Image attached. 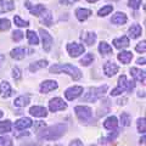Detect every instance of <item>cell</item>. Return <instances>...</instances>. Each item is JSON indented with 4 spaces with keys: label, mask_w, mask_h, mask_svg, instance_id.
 <instances>
[{
    "label": "cell",
    "mask_w": 146,
    "mask_h": 146,
    "mask_svg": "<svg viewBox=\"0 0 146 146\" xmlns=\"http://www.w3.org/2000/svg\"><path fill=\"white\" fill-rule=\"evenodd\" d=\"M67 131V124L66 123H57V124H54L51 127H48L45 129L40 130L38 134V139L39 140H57L60 139L61 136H63Z\"/></svg>",
    "instance_id": "1"
},
{
    "label": "cell",
    "mask_w": 146,
    "mask_h": 146,
    "mask_svg": "<svg viewBox=\"0 0 146 146\" xmlns=\"http://www.w3.org/2000/svg\"><path fill=\"white\" fill-rule=\"evenodd\" d=\"M50 73H67V74H70L71 77L74 80H79L82 78V72L78 70L77 67L72 66V65H54L52 67H50Z\"/></svg>",
    "instance_id": "2"
},
{
    "label": "cell",
    "mask_w": 146,
    "mask_h": 146,
    "mask_svg": "<svg viewBox=\"0 0 146 146\" xmlns=\"http://www.w3.org/2000/svg\"><path fill=\"white\" fill-rule=\"evenodd\" d=\"M107 89H108V85H106V84L102 86H99V88H90L88 90V93H85V95L83 96V101H86V102L98 101L99 99H101L105 95Z\"/></svg>",
    "instance_id": "3"
},
{
    "label": "cell",
    "mask_w": 146,
    "mask_h": 146,
    "mask_svg": "<svg viewBox=\"0 0 146 146\" xmlns=\"http://www.w3.org/2000/svg\"><path fill=\"white\" fill-rule=\"evenodd\" d=\"M74 112H76L77 117L79 118V121H82V122H88L91 119V117H93V110L89 106H76Z\"/></svg>",
    "instance_id": "4"
},
{
    "label": "cell",
    "mask_w": 146,
    "mask_h": 146,
    "mask_svg": "<svg viewBox=\"0 0 146 146\" xmlns=\"http://www.w3.org/2000/svg\"><path fill=\"white\" fill-rule=\"evenodd\" d=\"M66 108H67V104L61 98H54L49 102V110L51 112L62 111V110H66Z\"/></svg>",
    "instance_id": "5"
},
{
    "label": "cell",
    "mask_w": 146,
    "mask_h": 146,
    "mask_svg": "<svg viewBox=\"0 0 146 146\" xmlns=\"http://www.w3.org/2000/svg\"><path fill=\"white\" fill-rule=\"evenodd\" d=\"M67 51H68V54H70V56L78 57L79 55L84 54L85 48H84V45L78 44V43H70L67 45Z\"/></svg>",
    "instance_id": "6"
},
{
    "label": "cell",
    "mask_w": 146,
    "mask_h": 146,
    "mask_svg": "<svg viewBox=\"0 0 146 146\" xmlns=\"http://www.w3.org/2000/svg\"><path fill=\"white\" fill-rule=\"evenodd\" d=\"M39 33H40V35H42L44 50H45V51H50V49H51V46H52V43H54L52 36L49 34V32H46V31L43 29V28L39 29Z\"/></svg>",
    "instance_id": "7"
},
{
    "label": "cell",
    "mask_w": 146,
    "mask_h": 146,
    "mask_svg": "<svg viewBox=\"0 0 146 146\" xmlns=\"http://www.w3.org/2000/svg\"><path fill=\"white\" fill-rule=\"evenodd\" d=\"M127 85H128L127 77L121 76L119 78H118V86L111 91V95L112 96H117V95H121L122 93H124V91H127Z\"/></svg>",
    "instance_id": "8"
},
{
    "label": "cell",
    "mask_w": 146,
    "mask_h": 146,
    "mask_svg": "<svg viewBox=\"0 0 146 146\" xmlns=\"http://www.w3.org/2000/svg\"><path fill=\"white\" fill-rule=\"evenodd\" d=\"M82 93H83V88L82 86H71L65 91V96L68 101H72L77 98H79Z\"/></svg>",
    "instance_id": "9"
},
{
    "label": "cell",
    "mask_w": 146,
    "mask_h": 146,
    "mask_svg": "<svg viewBox=\"0 0 146 146\" xmlns=\"http://www.w3.org/2000/svg\"><path fill=\"white\" fill-rule=\"evenodd\" d=\"M57 88H58L57 82H55V80H45V82H43V83L40 84L39 90H40V93H43V94H48L51 90H55Z\"/></svg>",
    "instance_id": "10"
},
{
    "label": "cell",
    "mask_w": 146,
    "mask_h": 146,
    "mask_svg": "<svg viewBox=\"0 0 146 146\" xmlns=\"http://www.w3.org/2000/svg\"><path fill=\"white\" fill-rule=\"evenodd\" d=\"M118 71H119V67H118L115 62L108 61L104 65V72L107 77H113L116 73H118Z\"/></svg>",
    "instance_id": "11"
},
{
    "label": "cell",
    "mask_w": 146,
    "mask_h": 146,
    "mask_svg": "<svg viewBox=\"0 0 146 146\" xmlns=\"http://www.w3.org/2000/svg\"><path fill=\"white\" fill-rule=\"evenodd\" d=\"M32 125H33V122H32V119L28 117L20 118V119L16 121V123H15V128L17 130H25V129H27V128H29Z\"/></svg>",
    "instance_id": "12"
},
{
    "label": "cell",
    "mask_w": 146,
    "mask_h": 146,
    "mask_svg": "<svg viewBox=\"0 0 146 146\" xmlns=\"http://www.w3.org/2000/svg\"><path fill=\"white\" fill-rule=\"evenodd\" d=\"M130 74L134 78V80L139 82V83L145 84V71H141L139 68H131L130 70Z\"/></svg>",
    "instance_id": "13"
},
{
    "label": "cell",
    "mask_w": 146,
    "mask_h": 146,
    "mask_svg": "<svg viewBox=\"0 0 146 146\" xmlns=\"http://www.w3.org/2000/svg\"><path fill=\"white\" fill-rule=\"evenodd\" d=\"M112 43L115 45V48H117V49H124V48L129 46V38L125 35H122L117 39H113Z\"/></svg>",
    "instance_id": "14"
},
{
    "label": "cell",
    "mask_w": 146,
    "mask_h": 146,
    "mask_svg": "<svg viewBox=\"0 0 146 146\" xmlns=\"http://www.w3.org/2000/svg\"><path fill=\"white\" fill-rule=\"evenodd\" d=\"M15 9V3L12 0H0V13L12 11Z\"/></svg>",
    "instance_id": "15"
},
{
    "label": "cell",
    "mask_w": 146,
    "mask_h": 146,
    "mask_svg": "<svg viewBox=\"0 0 146 146\" xmlns=\"http://www.w3.org/2000/svg\"><path fill=\"white\" fill-rule=\"evenodd\" d=\"M29 113L34 117H46L48 111L43 106H33V107H31Z\"/></svg>",
    "instance_id": "16"
},
{
    "label": "cell",
    "mask_w": 146,
    "mask_h": 146,
    "mask_svg": "<svg viewBox=\"0 0 146 146\" xmlns=\"http://www.w3.org/2000/svg\"><path fill=\"white\" fill-rule=\"evenodd\" d=\"M0 94H1L3 98H10L12 95V89L10 84H9V82H1V84H0Z\"/></svg>",
    "instance_id": "17"
},
{
    "label": "cell",
    "mask_w": 146,
    "mask_h": 146,
    "mask_svg": "<svg viewBox=\"0 0 146 146\" xmlns=\"http://www.w3.org/2000/svg\"><path fill=\"white\" fill-rule=\"evenodd\" d=\"M40 22L45 26H51L52 23V15H51V11L50 10H44L42 13H40Z\"/></svg>",
    "instance_id": "18"
},
{
    "label": "cell",
    "mask_w": 146,
    "mask_h": 146,
    "mask_svg": "<svg viewBox=\"0 0 146 146\" xmlns=\"http://www.w3.org/2000/svg\"><path fill=\"white\" fill-rule=\"evenodd\" d=\"M129 36L131 39H136L139 38V36L141 35V33H143V29H141V26L135 23V25H131V27L129 28Z\"/></svg>",
    "instance_id": "19"
},
{
    "label": "cell",
    "mask_w": 146,
    "mask_h": 146,
    "mask_svg": "<svg viewBox=\"0 0 146 146\" xmlns=\"http://www.w3.org/2000/svg\"><path fill=\"white\" fill-rule=\"evenodd\" d=\"M111 22L115 25H124L127 22V15L123 12H116L115 15L112 16Z\"/></svg>",
    "instance_id": "20"
},
{
    "label": "cell",
    "mask_w": 146,
    "mask_h": 146,
    "mask_svg": "<svg viewBox=\"0 0 146 146\" xmlns=\"http://www.w3.org/2000/svg\"><path fill=\"white\" fill-rule=\"evenodd\" d=\"M90 15H91V10H89V9H77L76 10V17L80 22L85 21Z\"/></svg>",
    "instance_id": "21"
},
{
    "label": "cell",
    "mask_w": 146,
    "mask_h": 146,
    "mask_svg": "<svg viewBox=\"0 0 146 146\" xmlns=\"http://www.w3.org/2000/svg\"><path fill=\"white\" fill-rule=\"evenodd\" d=\"M27 54V49L25 48H16L13 49L11 51V57L15 58V60H22V58H25Z\"/></svg>",
    "instance_id": "22"
},
{
    "label": "cell",
    "mask_w": 146,
    "mask_h": 146,
    "mask_svg": "<svg viewBox=\"0 0 146 146\" xmlns=\"http://www.w3.org/2000/svg\"><path fill=\"white\" fill-rule=\"evenodd\" d=\"M118 125V121H117V118L115 116H111V117H108L106 121L104 122V127L106 128V129L108 130H112V129H116Z\"/></svg>",
    "instance_id": "23"
},
{
    "label": "cell",
    "mask_w": 146,
    "mask_h": 146,
    "mask_svg": "<svg viewBox=\"0 0 146 146\" xmlns=\"http://www.w3.org/2000/svg\"><path fill=\"white\" fill-rule=\"evenodd\" d=\"M29 101H31L29 95H22V96H18L17 99H15L13 104H15V106H17V107H25L29 104Z\"/></svg>",
    "instance_id": "24"
},
{
    "label": "cell",
    "mask_w": 146,
    "mask_h": 146,
    "mask_svg": "<svg viewBox=\"0 0 146 146\" xmlns=\"http://www.w3.org/2000/svg\"><path fill=\"white\" fill-rule=\"evenodd\" d=\"M46 66H48V61L46 60H39V61H36V62L31 63L29 71L31 72H36L38 70H40V68H45Z\"/></svg>",
    "instance_id": "25"
},
{
    "label": "cell",
    "mask_w": 146,
    "mask_h": 146,
    "mask_svg": "<svg viewBox=\"0 0 146 146\" xmlns=\"http://www.w3.org/2000/svg\"><path fill=\"white\" fill-rule=\"evenodd\" d=\"M131 58H133V54L130 51H122V52L118 54V60H119L122 63H124V65L129 63L131 61Z\"/></svg>",
    "instance_id": "26"
},
{
    "label": "cell",
    "mask_w": 146,
    "mask_h": 146,
    "mask_svg": "<svg viewBox=\"0 0 146 146\" xmlns=\"http://www.w3.org/2000/svg\"><path fill=\"white\" fill-rule=\"evenodd\" d=\"M99 51H100V54H101L102 56H105V55L112 54V48L106 42H101L100 45H99Z\"/></svg>",
    "instance_id": "27"
},
{
    "label": "cell",
    "mask_w": 146,
    "mask_h": 146,
    "mask_svg": "<svg viewBox=\"0 0 146 146\" xmlns=\"http://www.w3.org/2000/svg\"><path fill=\"white\" fill-rule=\"evenodd\" d=\"M26 34H27V38H28V42H29L31 45H36V44H39V36H38V34H36L35 32L28 31Z\"/></svg>",
    "instance_id": "28"
},
{
    "label": "cell",
    "mask_w": 146,
    "mask_h": 146,
    "mask_svg": "<svg viewBox=\"0 0 146 146\" xmlns=\"http://www.w3.org/2000/svg\"><path fill=\"white\" fill-rule=\"evenodd\" d=\"M94 61V55L93 52H88V54H85L83 58L80 60V65L82 66H89L90 63H93Z\"/></svg>",
    "instance_id": "29"
},
{
    "label": "cell",
    "mask_w": 146,
    "mask_h": 146,
    "mask_svg": "<svg viewBox=\"0 0 146 146\" xmlns=\"http://www.w3.org/2000/svg\"><path fill=\"white\" fill-rule=\"evenodd\" d=\"M11 129H12V124L10 121H4L0 123V133L6 134L9 131H11Z\"/></svg>",
    "instance_id": "30"
},
{
    "label": "cell",
    "mask_w": 146,
    "mask_h": 146,
    "mask_svg": "<svg viewBox=\"0 0 146 146\" xmlns=\"http://www.w3.org/2000/svg\"><path fill=\"white\" fill-rule=\"evenodd\" d=\"M83 38V36H82ZM84 43L88 44V45H93L95 42H96V34L95 33H86V35L83 38Z\"/></svg>",
    "instance_id": "31"
},
{
    "label": "cell",
    "mask_w": 146,
    "mask_h": 146,
    "mask_svg": "<svg viewBox=\"0 0 146 146\" xmlns=\"http://www.w3.org/2000/svg\"><path fill=\"white\" fill-rule=\"evenodd\" d=\"M31 13L32 15H34V16H39L40 13H42L44 10H45V7L44 5H42V4H38V5H34V6H32L31 9Z\"/></svg>",
    "instance_id": "32"
},
{
    "label": "cell",
    "mask_w": 146,
    "mask_h": 146,
    "mask_svg": "<svg viewBox=\"0 0 146 146\" xmlns=\"http://www.w3.org/2000/svg\"><path fill=\"white\" fill-rule=\"evenodd\" d=\"M113 11V6L112 5H105L104 7H101L99 10V12H98V15L99 16H101V17H104V16H107V15H110Z\"/></svg>",
    "instance_id": "33"
},
{
    "label": "cell",
    "mask_w": 146,
    "mask_h": 146,
    "mask_svg": "<svg viewBox=\"0 0 146 146\" xmlns=\"http://www.w3.org/2000/svg\"><path fill=\"white\" fill-rule=\"evenodd\" d=\"M121 123H122V125L123 127H129L130 125V123H131V117L129 113H122L121 115Z\"/></svg>",
    "instance_id": "34"
},
{
    "label": "cell",
    "mask_w": 146,
    "mask_h": 146,
    "mask_svg": "<svg viewBox=\"0 0 146 146\" xmlns=\"http://www.w3.org/2000/svg\"><path fill=\"white\" fill-rule=\"evenodd\" d=\"M13 22H15V25L18 26V27H28L29 26V22L22 20L20 16H15V17H13Z\"/></svg>",
    "instance_id": "35"
},
{
    "label": "cell",
    "mask_w": 146,
    "mask_h": 146,
    "mask_svg": "<svg viewBox=\"0 0 146 146\" xmlns=\"http://www.w3.org/2000/svg\"><path fill=\"white\" fill-rule=\"evenodd\" d=\"M146 130V124H145V118H139L138 119V131L141 134H145Z\"/></svg>",
    "instance_id": "36"
},
{
    "label": "cell",
    "mask_w": 146,
    "mask_h": 146,
    "mask_svg": "<svg viewBox=\"0 0 146 146\" xmlns=\"http://www.w3.org/2000/svg\"><path fill=\"white\" fill-rule=\"evenodd\" d=\"M10 21L6 18H0V32L1 31H7L10 28Z\"/></svg>",
    "instance_id": "37"
},
{
    "label": "cell",
    "mask_w": 146,
    "mask_h": 146,
    "mask_svg": "<svg viewBox=\"0 0 146 146\" xmlns=\"http://www.w3.org/2000/svg\"><path fill=\"white\" fill-rule=\"evenodd\" d=\"M0 146H12V140L7 136H0Z\"/></svg>",
    "instance_id": "38"
},
{
    "label": "cell",
    "mask_w": 146,
    "mask_h": 146,
    "mask_svg": "<svg viewBox=\"0 0 146 146\" xmlns=\"http://www.w3.org/2000/svg\"><path fill=\"white\" fill-rule=\"evenodd\" d=\"M25 33L22 31H15L12 33V39L15 40V42H20V40H22V38H23Z\"/></svg>",
    "instance_id": "39"
},
{
    "label": "cell",
    "mask_w": 146,
    "mask_h": 146,
    "mask_svg": "<svg viewBox=\"0 0 146 146\" xmlns=\"http://www.w3.org/2000/svg\"><path fill=\"white\" fill-rule=\"evenodd\" d=\"M141 1H143V0H129L128 5H129V7L134 9V10H138L141 5Z\"/></svg>",
    "instance_id": "40"
},
{
    "label": "cell",
    "mask_w": 146,
    "mask_h": 146,
    "mask_svg": "<svg viewBox=\"0 0 146 146\" xmlns=\"http://www.w3.org/2000/svg\"><path fill=\"white\" fill-rule=\"evenodd\" d=\"M135 50H136L138 52H140V54H144V52L146 51V42H145V40H143L141 43H139L138 45H136Z\"/></svg>",
    "instance_id": "41"
},
{
    "label": "cell",
    "mask_w": 146,
    "mask_h": 146,
    "mask_svg": "<svg viewBox=\"0 0 146 146\" xmlns=\"http://www.w3.org/2000/svg\"><path fill=\"white\" fill-rule=\"evenodd\" d=\"M12 77L15 79H20L21 78V71H20V68H17V67H15L12 70Z\"/></svg>",
    "instance_id": "42"
},
{
    "label": "cell",
    "mask_w": 146,
    "mask_h": 146,
    "mask_svg": "<svg viewBox=\"0 0 146 146\" xmlns=\"http://www.w3.org/2000/svg\"><path fill=\"white\" fill-rule=\"evenodd\" d=\"M70 146H83V141L79 140V139H74V140L71 141Z\"/></svg>",
    "instance_id": "43"
},
{
    "label": "cell",
    "mask_w": 146,
    "mask_h": 146,
    "mask_svg": "<svg viewBox=\"0 0 146 146\" xmlns=\"http://www.w3.org/2000/svg\"><path fill=\"white\" fill-rule=\"evenodd\" d=\"M135 88V83H134V80H130V82H128V85H127V91H131Z\"/></svg>",
    "instance_id": "44"
},
{
    "label": "cell",
    "mask_w": 146,
    "mask_h": 146,
    "mask_svg": "<svg viewBox=\"0 0 146 146\" xmlns=\"http://www.w3.org/2000/svg\"><path fill=\"white\" fill-rule=\"evenodd\" d=\"M78 0H60V3L63 4V5H72V4L77 3Z\"/></svg>",
    "instance_id": "45"
},
{
    "label": "cell",
    "mask_w": 146,
    "mask_h": 146,
    "mask_svg": "<svg viewBox=\"0 0 146 146\" xmlns=\"http://www.w3.org/2000/svg\"><path fill=\"white\" fill-rule=\"evenodd\" d=\"M145 57H140V58H138V61H136V63L138 65H145Z\"/></svg>",
    "instance_id": "46"
},
{
    "label": "cell",
    "mask_w": 146,
    "mask_h": 146,
    "mask_svg": "<svg viewBox=\"0 0 146 146\" xmlns=\"http://www.w3.org/2000/svg\"><path fill=\"white\" fill-rule=\"evenodd\" d=\"M25 5H26L27 9H31V7H32V4H31L29 1H26V3H25Z\"/></svg>",
    "instance_id": "47"
},
{
    "label": "cell",
    "mask_w": 146,
    "mask_h": 146,
    "mask_svg": "<svg viewBox=\"0 0 146 146\" xmlns=\"http://www.w3.org/2000/svg\"><path fill=\"white\" fill-rule=\"evenodd\" d=\"M88 1H89V3H96L98 0H88Z\"/></svg>",
    "instance_id": "48"
},
{
    "label": "cell",
    "mask_w": 146,
    "mask_h": 146,
    "mask_svg": "<svg viewBox=\"0 0 146 146\" xmlns=\"http://www.w3.org/2000/svg\"><path fill=\"white\" fill-rule=\"evenodd\" d=\"M3 115H4V113H3L1 111H0V118H1V117H3Z\"/></svg>",
    "instance_id": "49"
},
{
    "label": "cell",
    "mask_w": 146,
    "mask_h": 146,
    "mask_svg": "<svg viewBox=\"0 0 146 146\" xmlns=\"http://www.w3.org/2000/svg\"><path fill=\"white\" fill-rule=\"evenodd\" d=\"M1 58H3V56H1V55H0V61H1Z\"/></svg>",
    "instance_id": "50"
}]
</instances>
